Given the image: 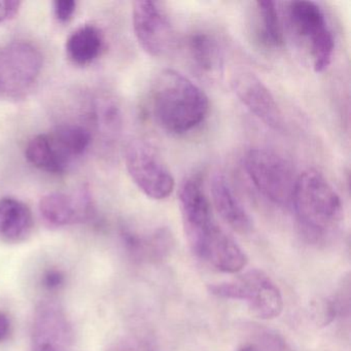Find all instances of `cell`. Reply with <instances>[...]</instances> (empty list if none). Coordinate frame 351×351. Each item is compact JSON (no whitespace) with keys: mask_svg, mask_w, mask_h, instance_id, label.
Listing matches in <instances>:
<instances>
[{"mask_svg":"<svg viewBox=\"0 0 351 351\" xmlns=\"http://www.w3.org/2000/svg\"><path fill=\"white\" fill-rule=\"evenodd\" d=\"M127 171L135 186L149 199L164 200L173 193L176 180L157 152L143 141H133L125 152Z\"/></svg>","mask_w":351,"mask_h":351,"instance_id":"cell-6","label":"cell"},{"mask_svg":"<svg viewBox=\"0 0 351 351\" xmlns=\"http://www.w3.org/2000/svg\"><path fill=\"white\" fill-rule=\"evenodd\" d=\"M213 205L221 219L234 231L240 234L250 232L252 221L243 205L223 176H215L211 182Z\"/></svg>","mask_w":351,"mask_h":351,"instance_id":"cell-16","label":"cell"},{"mask_svg":"<svg viewBox=\"0 0 351 351\" xmlns=\"http://www.w3.org/2000/svg\"><path fill=\"white\" fill-rule=\"evenodd\" d=\"M34 215L27 204L13 197L0 198V241L18 244L34 231Z\"/></svg>","mask_w":351,"mask_h":351,"instance_id":"cell-15","label":"cell"},{"mask_svg":"<svg viewBox=\"0 0 351 351\" xmlns=\"http://www.w3.org/2000/svg\"><path fill=\"white\" fill-rule=\"evenodd\" d=\"M92 133L79 124H62L28 141L25 157L32 165L50 174H63L86 155Z\"/></svg>","mask_w":351,"mask_h":351,"instance_id":"cell-3","label":"cell"},{"mask_svg":"<svg viewBox=\"0 0 351 351\" xmlns=\"http://www.w3.org/2000/svg\"><path fill=\"white\" fill-rule=\"evenodd\" d=\"M75 339L73 324L62 306L45 300L34 310L32 351H71Z\"/></svg>","mask_w":351,"mask_h":351,"instance_id":"cell-8","label":"cell"},{"mask_svg":"<svg viewBox=\"0 0 351 351\" xmlns=\"http://www.w3.org/2000/svg\"><path fill=\"white\" fill-rule=\"evenodd\" d=\"M245 170L254 188L271 202L291 204L298 176L291 164L276 152L250 149L245 156Z\"/></svg>","mask_w":351,"mask_h":351,"instance_id":"cell-5","label":"cell"},{"mask_svg":"<svg viewBox=\"0 0 351 351\" xmlns=\"http://www.w3.org/2000/svg\"><path fill=\"white\" fill-rule=\"evenodd\" d=\"M66 277L62 270L56 268L48 269L45 271L42 277V283L44 287L49 291H57L64 285Z\"/></svg>","mask_w":351,"mask_h":351,"instance_id":"cell-23","label":"cell"},{"mask_svg":"<svg viewBox=\"0 0 351 351\" xmlns=\"http://www.w3.org/2000/svg\"><path fill=\"white\" fill-rule=\"evenodd\" d=\"M238 99L258 120L276 131L285 128V118L273 94L267 86L250 71H238L231 81Z\"/></svg>","mask_w":351,"mask_h":351,"instance_id":"cell-12","label":"cell"},{"mask_svg":"<svg viewBox=\"0 0 351 351\" xmlns=\"http://www.w3.org/2000/svg\"><path fill=\"white\" fill-rule=\"evenodd\" d=\"M180 213L184 234L193 252L217 227L213 219L210 201L205 193L202 180L192 176L184 180L180 190Z\"/></svg>","mask_w":351,"mask_h":351,"instance_id":"cell-9","label":"cell"},{"mask_svg":"<svg viewBox=\"0 0 351 351\" xmlns=\"http://www.w3.org/2000/svg\"><path fill=\"white\" fill-rule=\"evenodd\" d=\"M104 49V34L94 25L77 28L69 36L65 44L67 57L77 66H88L95 62Z\"/></svg>","mask_w":351,"mask_h":351,"instance_id":"cell-17","label":"cell"},{"mask_svg":"<svg viewBox=\"0 0 351 351\" xmlns=\"http://www.w3.org/2000/svg\"><path fill=\"white\" fill-rule=\"evenodd\" d=\"M154 118L161 128L182 135L200 126L209 112L206 94L173 69H164L156 77L151 90Z\"/></svg>","mask_w":351,"mask_h":351,"instance_id":"cell-1","label":"cell"},{"mask_svg":"<svg viewBox=\"0 0 351 351\" xmlns=\"http://www.w3.org/2000/svg\"><path fill=\"white\" fill-rule=\"evenodd\" d=\"M38 210L47 225L54 228L86 223L95 213L87 191L49 193L40 199Z\"/></svg>","mask_w":351,"mask_h":351,"instance_id":"cell-13","label":"cell"},{"mask_svg":"<svg viewBox=\"0 0 351 351\" xmlns=\"http://www.w3.org/2000/svg\"><path fill=\"white\" fill-rule=\"evenodd\" d=\"M21 3L14 0H0V24L9 21L19 13Z\"/></svg>","mask_w":351,"mask_h":351,"instance_id":"cell-24","label":"cell"},{"mask_svg":"<svg viewBox=\"0 0 351 351\" xmlns=\"http://www.w3.org/2000/svg\"><path fill=\"white\" fill-rule=\"evenodd\" d=\"M238 351H258V350H256V349L252 346H244V347H242V348H240L239 350H238Z\"/></svg>","mask_w":351,"mask_h":351,"instance_id":"cell-26","label":"cell"},{"mask_svg":"<svg viewBox=\"0 0 351 351\" xmlns=\"http://www.w3.org/2000/svg\"><path fill=\"white\" fill-rule=\"evenodd\" d=\"M232 299L246 301L250 311L261 319L278 317L283 309L280 289L264 271L254 269L232 281Z\"/></svg>","mask_w":351,"mask_h":351,"instance_id":"cell-10","label":"cell"},{"mask_svg":"<svg viewBox=\"0 0 351 351\" xmlns=\"http://www.w3.org/2000/svg\"><path fill=\"white\" fill-rule=\"evenodd\" d=\"M125 243L137 258L161 260L171 248V236L166 230L160 229L147 237L125 233Z\"/></svg>","mask_w":351,"mask_h":351,"instance_id":"cell-19","label":"cell"},{"mask_svg":"<svg viewBox=\"0 0 351 351\" xmlns=\"http://www.w3.org/2000/svg\"><path fill=\"white\" fill-rule=\"evenodd\" d=\"M258 36L265 46L277 49L283 44V30L274 1H256Z\"/></svg>","mask_w":351,"mask_h":351,"instance_id":"cell-20","label":"cell"},{"mask_svg":"<svg viewBox=\"0 0 351 351\" xmlns=\"http://www.w3.org/2000/svg\"><path fill=\"white\" fill-rule=\"evenodd\" d=\"M106 351H156V346L149 336L135 332L117 339Z\"/></svg>","mask_w":351,"mask_h":351,"instance_id":"cell-21","label":"cell"},{"mask_svg":"<svg viewBox=\"0 0 351 351\" xmlns=\"http://www.w3.org/2000/svg\"><path fill=\"white\" fill-rule=\"evenodd\" d=\"M194 254L221 272H240L247 264L243 250L219 226Z\"/></svg>","mask_w":351,"mask_h":351,"instance_id":"cell-14","label":"cell"},{"mask_svg":"<svg viewBox=\"0 0 351 351\" xmlns=\"http://www.w3.org/2000/svg\"><path fill=\"white\" fill-rule=\"evenodd\" d=\"M291 204L302 227L315 238L330 233L342 219L340 196L316 169H307L298 176Z\"/></svg>","mask_w":351,"mask_h":351,"instance_id":"cell-2","label":"cell"},{"mask_svg":"<svg viewBox=\"0 0 351 351\" xmlns=\"http://www.w3.org/2000/svg\"><path fill=\"white\" fill-rule=\"evenodd\" d=\"M132 24L139 46L153 57L163 56L171 48V24L158 3L135 1L132 5Z\"/></svg>","mask_w":351,"mask_h":351,"instance_id":"cell-11","label":"cell"},{"mask_svg":"<svg viewBox=\"0 0 351 351\" xmlns=\"http://www.w3.org/2000/svg\"><path fill=\"white\" fill-rule=\"evenodd\" d=\"M289 20L295 34L307 42L315 73L328 69L335 40L322 8L312 1H293L289 5Z\"/></svg>","mask_w":351,"mask_h":351,"instance_id":"cell-7","label":"cell"},{"mask_svg":"<svg viewBox=\"0 0 351 351\" xmlns=\"http://www.w3.org/2000/svg\"><path fill=\"white\" fill-rule=\"evenodd\" d=\"M186 54L193 65L201 73L215 75L223 64L221 48L217 40L207 34H193L186 42Z\"/></svg>","mask_w":351,"mask_h":351,"instance_id":"cell-18","label":"cell"},{"mask_svg":"<svg viewBox=\"0 0 351 351\" xmlns=\"http://www.w3.org/2000/svg\"><path fill=\"white\" fill-rule=\"evenodd\" d=\"M11 334V320L9 316L0 311V342L7 340Z\"/></svg>","mask_w":351,"mask_h":351,"instance_id":"cell-25","label":"cell"},{"mask_svg":"<svg viewBox=\"0 0 351 351\" xmlns=\"http://www.w3.org/2000/svg\"><path fill=\"white\" fill-rule=\"evenodd\" d=\"M43 67L42 52L32 43L15 40L0 46V98H25L38 84Z\"/></svg>","mask_w":351,"mask_h":351,"instance_id":"cell-4","label":"cell"},{"mask_svg":"<svg viewBox=\"0 0 351 351\" xmlns=\"http://www.w3.org/2000/svg\"><path fill=\"white\" fill-rule=\"evenodd\" d=\"M77 10V3L73 0H56L53 3L54 16L60 23H67L73 19Z\"/></svg>","mask_w":351,"mask_h":351,"instance_id":"cell-22","label":"cell"}]
</instances>
